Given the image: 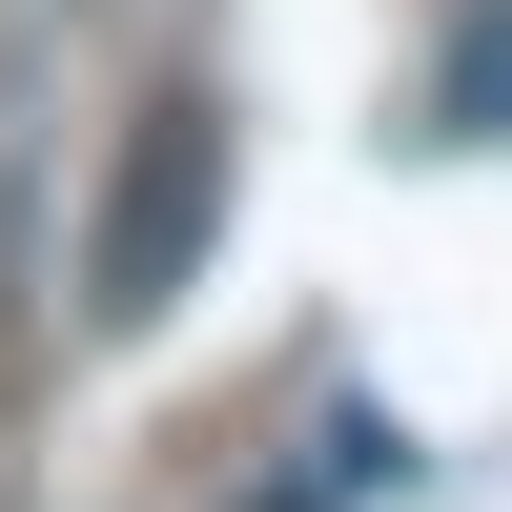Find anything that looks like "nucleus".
<instances>
[{"mask_svg": "<svg viewBox=\"0 0 512 512\" xmlns=\"http://www.w3.org/2000/svg\"><path fill=\"white\" fill-rule=\"evenodd\" d=\"M205 226H226V123L205 103H144V144H123L103 185V246H82V287H103V328H164L205 287Z\"/></svg>", "mask_w": 512, "mask_h": 512, "instance_id": "nucleus-1", "label": "nucleus"}]
</instances>
